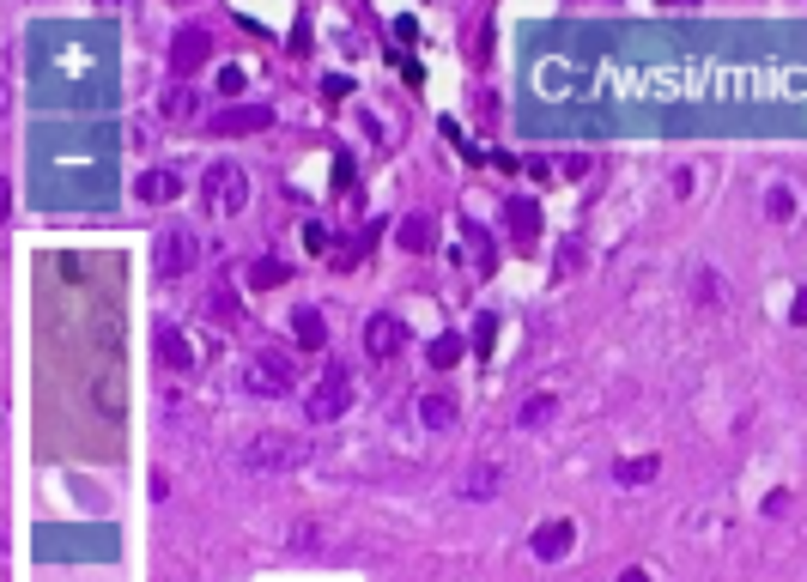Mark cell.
<instances>
[{
    "mask_svg": "<svg viewBox=\"0 0 807 582\" xmlns=\"http://www.w3.org/2000/svg\"><path fill=\"white\" fill-rule=\"evenodd\" d=\"M425 358H431V370H449V364L462 358V334H437V340L425 346Z\"/></svg>",
    "mask_w": 807,
    "mask_h": 582,
    "instance_id": "obj_19",
    "label": "cell"
},
{
    "mask_svg": "<svg viewBox=\"0 0 807 582\" xmlns=\"http://www.w3.org/2000/svg\"><path fill=\"white\" fill-rule=\"evenodd\" d=\"M292 334H298L303 352H322V346H328V321H322V310H316V303H298V310H292Z\"/></svg>",
    "mask_w": 807,
    "mask_h": 582,
    "instance_id": "obj_10",
    "label": "cell"
},
{
    "mask_svg": "<svg viewBox=\"0 0 807 582\" xmlns=\"http://www.w3.org/2000/svg\"><path fill=\"white\" fill-rule=\"evenodd\" d=\"M492 334H498V316H480V321H474V352H492Z\"/></svg>",
    "mask_w": 807,
    "mask_h": 582,
    "instance_id": "obj_23",
    "label": "cell"
},
{
    "mask_svg": "<svg viewBox=\"0 0 807 582\" xmlns=\"http://www.w3.org/2000/svg\"><path fill=\"white\" fill-rule=\"evenodd\" d=\"M207 55H213V37H207L201 24H182L177 37H170V73L177 80H188L195 67H207Z\"/></svg>",
    "mask_w": 807,
    "mask_h": 582,
    "instance_id": "obj_6",
    "label": "cell"
},
{
    "mask_svg": "<svg viewBox=\"0 0 807 582\" xmlns=\"http://www.w3.org/2000/svg\"><path fill=\"white\" fill-rule=\"evenodd\" d=\"M571 546H577V522H571V516H552V522L534 528V558L541 564H559Z\"/></svg>",
    "mask_w": 807,
    "mask_h": 582,
    "instance_id": "obj_8",
    "label": "cell"
},
{
    "mask_svg": "<svg viewBox=\"0 0 807 582\" xmlns=\"http://www.w3.org/2000/svg\"><path fill=\"white\" fill-rule=\"evenodd\" d=\"M789 316H795V321H802V328H807V291H802V298H795V303H789Z\"/></svg>",
    "mask_w": 807,
    "mask_h": 582,
    "instance_id": "obj_27",
    "label": "cell"
},
{
    "mask_svg": "<svg viewBox=\"0 0 807 582\" xmlns=\"http://www.w3.org/2000/svg\"><path fill=\"white\" fill-rule=\"evenodd\" d=\"M262 128H274L267 103H231V110L213 116V134H262Z\"/></svg>",
    "mask_w": 807,
    "mask_h": 582,
    "instance_id": "obj_9",
    "label": "cell"
},
{
    "mask_svg": "<svg viewBox=\"0 0 807 582\" xmlns=\"http://www.w3.org/2000/svg\"><path fill=\"white\" fill-rule=\"evenodd\" d=\"M285 552H298V558H316L322 552V522H298L285 534Z\"/></svg>",
    "mask_w": 807,
    "mask_h": 582,
    "instance_id": "obj_18",
    "label": "cell"
},
{
    "mask_svg": "<svg viewBox=\"0 0 807 582\" xmlns=\"http://www.w3.org/2000/svg\"><path fill=\"white\" fill-rule=\"evenodd\" d=\"M723 298V285H716V273H698V303H716Z\"/></svg>",
    "mask_w": 807,
    "mask_h": 582,
    "instance_id": "obj_26",
    "label": "cell"
},
{
    "mask_svg": "<svg viewBox=\"0 0 807 582\" xmlns=\"http://www.w3.org/2000/svg\"><path fill=\"white\" fill-rule=\"evenodd\" d=\"M401 249H413V255L431 249V219H425V213H413V219L401 224Z\"/></svg>",
    "mask_w": 807,
    "mask_h": 582,
    "instance_id": "obj_20",
    "label": "cell"
},
{
    "mask_svg": "<svg viewBox=\"0 0 807 582\" xmlns=\"http://www.w3.org/2000/svg\"><path fill=\"white\" fill-rule=\"evenodd\" d=\"M195 110H201V98H195V91H188V85H177V91H170V98H164V116H195Z\"/></svg>",
    "mask_w": 807,
    "mask_h": 582,
    "instance_id": "obj_21",
    "label": "cell"
},
{
    "mask_svg": "<svg viewBox=\"0 0 807 582\" xmlns=\"http://www.w3.org/2000/svg\"><path fill=\"white\" fill-rule=\"evenodd\" d=\"M303 462H310V437H285V431H262L237 449L243 473H292Z\"/></svg>",
    "mask_w": 807,
    "mask_h": 582,
    "instance_id": "obj_1",
    "label": "cell"
},
{
    "mask_svg": "<svg viewBox=\"0 0 807 582\" xmlns=\"http://www.w3.org/2000/svg\"><path fill=\"white\" fill-rule=\"evenodd\" d=\"M152 340H159V358L170 364V370H195V346L182 340V328L159 321V328H152Z\"/></svg>",
    "mask_w": 807,
    "mask_h": 582,
    "instance_id": "obj_11",
    "label": "cell"
},
{
    "mask_svg": "<svg viewBox=\"0 0 807 582\" xmlns=\"http://www.w3.org/2000/svg\"><path fill=\"white\" fill-rule=\"evenodd\" d=\"M504 219H510V231H516L523 243L541 237V206L528 201V195H510V201H504Z\"/></svg>",
    "mask_w": 807,
    "mask_h": 582,
    "instance_id": "obj_13",
    "label": "cell"
},
{
    "mask_svg": "<svg viewBox=\"0 0 807 582\" xmlns=\"http://www.w3.org/2000/svg\"><path fill=\"white\" fill-rule=\"evenodd\" d=\"M213 316H237V298H231V285H213Z\"/></svg>",
    "mask_w": 807,
    "mask_h": 582,
    "instance_id": "obj_24",
    "label": "cell"
},
{
    "mask_svg": "<svg viewBox=\"0 0 807 582\" xmlns=\"http://www.w3.org/2000/svg\"><path fill=\"white\" fill-rule=\"evenodd\" d=\"M419 419L431 425V431H449V425H456V395H444V388H437V395H425Z\"/></svg>",
    "mask_w": 807,
    "mask_h": 582,
    "instance_id": "obj_16",
    "label": "cell"
},
{
    "mask_svg": "<svg viewBox=\"0 0 807 582\" xmlns=\"http://www.w3.org/2000/svg\"><path fill=\"white\" fill-rule=\"evenodd\" d=\"M620 582H649V577H644V570H620Z\"/></svg>",
    "mask_w": 807,
    "mask_h": 582,
    "instance_id": "obj_28",
    "label": "cell"
},
{
    "mask_svg": "<svg viewBox=\"0 0 807 582\" xmlns=\"http://www.w3.org/2000/svg\"><path fill=\"white\" fill-rule=\"evenodd\" d=\"M152 262H159L164 280H182L188 267L201 262V237H195V231H182V224H170V231H159V249H152Z\"/></svg>",
    "mask_w": 807,
    "mask_h": 582,
    "instance_id": "obj_5",
    "label": "cell"
},
{
    "mask_svg": "<svg viewBox=\"0 0 807 582\" xmlns=\"http://www.w3.org/2000/svg\"><path fill=\"white\" fill-rule=\"evenodd\" d=\"M237 388L243 395H262V401H285L298 382H292V358H285L280 346H262V352H249L237 364Z\"/></svg>",
    "mask_w": 807,
    "mask_h": 582,
    "instance_id": "obj_2",
    "label": "cell"
},
{
    "mask_svg": "<svg viewBox=\"0 0 807 582\" xmlns=\"http://www.w3.org/2000/svg\"><path fill=\"white\" fill-rule=\"evenodd\" d=\"M765 213H771L777 224H789V219H795V201H789V188H771V195H765Z\"/></svg>",
    "mask_w": 807,
    "mask_h": 582,
    "instance_id": "obj_22",
    "label": "cell"
},
{
    "mask_svg": "<svg viewBox=\"0 0 807 582\" xmlns=\"http://www.w3.org/2000/svg\"><path fill=\"white\" fill-rule=\"evenodd\" d=\"M462 498H467V503H492V498H498V467H492V462L467 467V480H462Z\"/></svg>",
    "mask_w": 807,
    "mask_h": 582,
    "instance_id": "obj_14",
    "label": "cell"
},
{
    "mask_svg": "<svg viewBox=\"0 0 807 582\" xmlns=\"http://www.w3.org/2000/svg\"><path fill=\"white\" fill-rule=\"evenodd\" d=\"M656 473H662V462H656V455H638V462H613V485H626V491L649 485Z\"/></svg>",
    "mask_w": 807,
    "mask_h": 582,
    "instance_id": "obj_15",
    "label": "cell"
},
{
    "mask_svg": "<svg viewBox=\"0 0 807 582\" xmlns=\"http://www.w3.org/2000/svg\"><path fill=\"white\" fill-rule=\"evenodd\" d=\"M201 195H207V206H213L219 219L243 213V206H249V177H243V164H231V158L207 164L201 170Z\"/></svg>",
    "mask_w": 807,
    "mask_h": 582,
    "instance_id": "obj_4",
    "label": "cell"
},
{
    "mask_svg": "<svg viewBox=\"0 0 807 582\" xmlns=\"http://www.w3.org/2000/svg\"><path fill=\"white\" fill-rule=\"evenodd\" d=\"M552 413H559V401H552V395H528V401L516 406V425H523V431H541Z\"/></svg>",
    "mask_w": 807,
    "mask_h": 582,
    "instance_id": "obj_17",
    "label": "cell"
},
{
    "mask_svg": "<svg viewBox=\"0 0 807 582\" xmlns=\"http://www.w3.org/2000/svg\"><path fill=\"white\" fill-rule=\"evenodd\" d=\"M134 195H140V201H177L182 195V177L177 170H140V177H134Z\"/></svg>",
    "mask_w": 807,
    "mask_h": 582,
    "instance_id": "obj_12",
    "label": "cell"
},
{
    "mask_svg": "<svg viewBox=\"0 0 807 582\" xmlns=\"http://www.w3.org/2000/svg\"><path fill=\"white\" fill-rule=\"evenodd\" d=\"M346 406H352V370H346L341 358H328L322 382L303 395V419H310V425H334Z\"/></svg>",
    "mask_w": 807,
    "mask_h": 582,
    "instance_id": "obj_3",
    "label": "cell"
},
{
    "mask_svg": "<svg viewBox=\"0 0 807 582\" xmlns=\"http://www.w3.org/2000/svg\"><path fill=\"white\" fill-rule=\"evenodd\" d=\"M280 280H285L280 262H255V285H280Z\"/></svg>",
    "mask_w": 807,
    "mask_h": 582,
    "instance_id": "obj_25",
    "label": "cell"
},
{
    "mask_svg": "<svg viewBox=\"0 0 807 582\" xmlns=\"http://www.w3.org/2000/svg\"><path fill=\"white\" fill-rule=\"evenodd\" d=\"M401 346H407V321L401 316L377 310V316L364 321V352H370V358H395Z\"/></svg>",
    "mask_w": 807,
    "mask_h": 582,
    "instance_id": "obj_7",
    "label": "cell"
}]
</instances>
